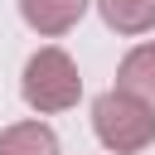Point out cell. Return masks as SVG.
<instances>
[{
	"label": "cell",
	"mask_w": 155,
	"mask_h": 155,
	"mask_svg": "<svg viewBox=\"0 0 155 155\" xmlns=\"http://www.w3.org/2000/svg\"><path fill=\"white\" fill-rule=\"evenodd\" d=\"M19 15H24V24L34 34L58 39V34H68L87 15V0H19Z\"/></svg>",
	"instance_id": "3957f363"
},
{
	"label": "cell",
	"mask_w": 155,
	"mask_h": 155,
	"mask_svg": "<svg viewBox=\"0 0 155 155\" xmlns=\"http://www.w3.org/2000/svg\"><path fill=\"white\" fill-rule=\"evenodd\" d=\"M0 155H63V150L44 121H15L0 131Z\"/></svg>",
	"instance_id": "5b68a950"
},
{
	"label": "cell",
	"mask_w": 155,
	"mask_h": 155,
	"mask_svg": "<svg viewBox=\"0 0 155 155\" xmlns=\"http://www.w3.org/2000/svg\"><path fill=\"white\" fill-rule=\"evenodd\" d=\"M92 131L111 155H136V150L155 145V107L111 87L92 102Z\"/></svg>",
	"instance_id": "6da1fadb"
},
{
	"label": "cell",
	"mask_w": 155,
	"mask_h": 155,
	"mask_svg": "<svg viewBox=\"0 0 155 155\" xmlns=\"http://www.w3.org/2000/svg\"><path fill=\"white\" fill-rule=\"evenodd\" d=\"M116 87L155 107V44H136V48L121 58V68H116Z\"/></svg>",
	"instance_id": "277c9868"
},
{
	"label": "cell",
	"mask_w": 155,
	"mask_h": 155,
	"mask_svg": "<svg viewBox=\"0 0 155 155\" xmlns=\"http://www.w3.org/2000/svg\"><path fill=\"white\" fill-rule=\"evenodd\" d=\"M19 92L24 102L39 111V116H53V111H68L78 107L82 97V78H78V63L63 53V48H39L29 63H24V78H19Z\"/></svg>",
	"instance_id": "7a4b0ae2"
},
{
	"label": "cell",
	"mask_w": 155,
	"mask_h": 155,
	"mask_svg": "<svg viewBox=\"0 0 155 155\" xmlns=\"http://www.w3.org/2000/svg\"><path fill=\"white\" fill-rule=\"evenodd\" d=\"M107 29L116 34H145L155 29V0H97Z\"/></svg>",
	"instance_id": "8992f818"
}]
</instances>
